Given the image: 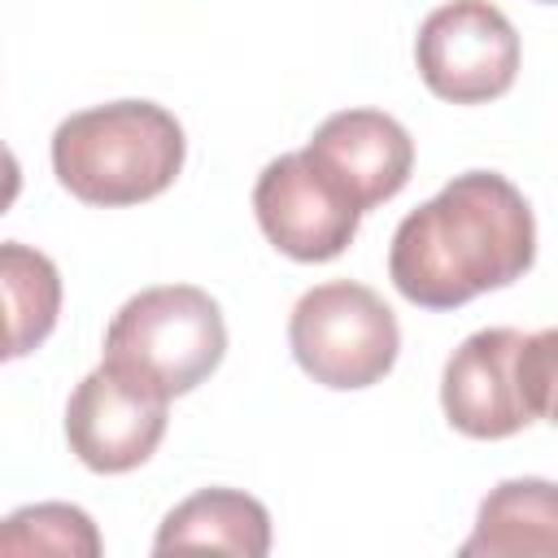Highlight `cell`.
Instances as JSON below:
<instances>
[{"label": "cell", "mask_w": 558, "mask_h": 558, "mask_svg": "<svg viewBox=\"0 0 558 558\" xmlns=\"http://www.w3.org/2000/svg\"><path fill=\"white\" fill-rule=\"evenodd\" d=\"M545 4H558V0H545Z\"/></svg>", "instance_id": "cell-15"}, {"label": "cell", "mask_w": 558, "mask_h": 558, "mask_svg": "<svg viewBox=\"0 0 558 558\" xmlns=\"http://www.w3.org/2000/svg\"><path fill=\"white\" fill-rule=\"evenodd\" d=\"M305 157L366 214L410 183L414 140L384 109H340L314 131Z\"/></svg>", "instance_id": "cell-9"}, {"label": "cell", "mask_w": 558, "mask_h": 558, "mask_svg": "<svg viewBox=\"0 0 558 558\" xmlns=\"http://www.w3.org/2000/svg\"><path fill=\"white\" fill-rule=\"evenodd\" d=\"M462 558H558V484L554 480H501L475 510V527L458 549Z\"/></svg>", "instance_id": "cell-10"}, {"label": "cell", "mask_w": 558, "mask_h": 558, "mask_svg": "<svg viewBox=\"0 0 558 558\" xmlns=\"http://www.w3.org/2000/svg\"><path fill=\"white\" fill-rule=\"evenodd\" d=\"M288 344L314 384L349 392L371 388L392 371L401 353V327L375 288L331 279L292 305Z\"/></svg>", "instance_id": "cell-4"}, {"label": "cell", "mask_w": 558, "mask_h": 558, "mask_svg": "<svg viewBox=\"0 0 558 558\" xmlns=\"http://www.w3.org/2000/svg\"><path fill=\"white\" fill-rule=\"evenodd\" d=\"M532 262L536 218L523 192L497 170H466L397 222L388 279L418 310H458L510 288Z\"/></svg>", "instance_id": "cell-1"}, {"label": "cell", "mask_w": 558, "mask_h": 558, "mask_svg": "<svg viewBox=\"0 0 558 558\" xmlns=\"http://www.w3.org/2000/svg\"><path fill=\"white\" fill-rule=\"evenodd\" d=\"M523 331L514 327H484L466 336L440 375V405L449 427L471 440H506L536 423L527 392H523Z\"/></svg>", "instance_id": "cell-8"}, {"label": "cell", "mask_w": 558, "mask_h": 558, "mask_svg": "<svg viewBox=\"0 0 558 558\" xmlns=\"http://www.w3.org/2000/svg\"><path fill=\"white\" fill-rule=\"evenodd\" d=\"M0 549L4 554H100V532L87 510L65 506V501H39L22 506L4 519L0 527Z\"/></svg>", "instance_id": "cell-13"}, {"label": "cell", "mask_w": 558, "mask_h": 558, "mask_svg": "<svg viewBox=\"0 0 558 558\" xmlns=\"http://www.w3.org/2000/svg\"><path fill=\"white\" fill-rule=\"evenodd\" d=\"M0 283H4V310H9V340L4 357H22L39 349L61 314V275L52 257L22 240L0 244Z\"/></svg>", "instance_id": "cell-12"}, {"label": "cell", "mask_w": 558, "mask_h": 558, "mask_svg": "<svg viewBox=\"0 0 558 558\" xmlns=\"http://www.w3.org/2000/svg\"><path fill=\"white\" fill-rule=\"evenodd\" d=\"M523 392L536 418H549L558 427V327L532 331L523 340Z\"/></svg>", "instance_id": "cell-14"}, {"label": "cell", "mask_w": 558, "mask_h": 558, "mask_svg": "<svg viewBox=\"0 0 558 558\" xmlns=\"http://www.w3.org/2000/svg\"><path fill=\"white\" fill-rule=\"evenodd\" d=\"M253 214L266 240L292 262H331L357 235L362 209L301 153L266 161L253 183Z\"/></svg>", "instance_id": "cell-7"}, {"label": "cell", "mask_w": 558, "mask_h": 558, "mask_svg": "<svg viewBox=\"0 0 558 558\" xmlns=\"http://www.w3.org/2000/svg\"><path fill=\"white\" fill-rule=\"evenodd\" d=\"M227 353L218 301L196 283H161L135 292L105 327V362L161 397L205 384Z\"/></svg>", "instance_id": "cell-3"}, {"label": "cell", "mask_w": 558, "mask_h": 558, "mask_svg": "<svg viewBox=\"0 0 558 558\" xmlns=\"http://www.w3.org/2000/svg\"><path fill=\"white\" fill-rule=\"evenodd\" d=\"M166 405L170 397L100 362L70 392V405H65L70 453L96 475H126L157 453L170 418Z\"/></svg>", "instance_id": "cell-6"}, {"label": "cell", "mask_w": 558, "mask_h": 558, "mask_svg": "<svg viewBox=\"0 0 558 558\" xmlns=\"http://www.w3.org/2000/svg\"><path fill=\"white\" fill-rule=\"evenodd\" d=\"M153 549H222L262 558L270 554V510L240 488H201L161 519Z\"/></svg>", "instance_id": "cell-11"}, {"label": "cell", "mask_w": 558, "mask_h": 558, "mask_svg": "<svg viewBox=\"0 0 558 558\" xmlns=\"http://www.w3.org/2000/svg\"><path fill=\"white\" fill-rule=\"evenodd\" d=\"M187 157L183 126L153 100H109L52 131V174L83 205H140L161 196Z\"/></svg>", "instance_id": "cell-2"}, {"label": "cell", "mask_w": 558, "mask_h": 558, "mask_svg": "<svg viewBox=\"0 0 558 558\" xmlns=\"http://www.w3.org/2000/svg\"><path fill=\"white\" fill-rule=\"evenodd\" d=\"M414 61L432 96L449 105H488L514 87L519 31L493 0H449L423 17Z\"/></svg>", "instance_id": "cell-5"}]
</instances>
